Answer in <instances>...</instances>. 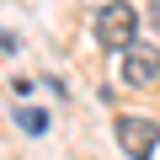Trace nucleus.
Here are the masks:
<instances>
[{
  "label": "nucleus",
  "instance_id": "nucleus-5",
  "mask_svg": "<svg viewBox=\"0 0 160 160\" xmlns=\"http://www.w3.org/2000/svg\"><path fill=\"white\" fill-rule=\"evenodd\" d=\"M144 16H149V27H160V0H149V11H144Z\"/></svg>",
  "mask_w": 160,
  "mask_h": 160
},
{
  "label": "nucleus",
  "instance_id": "nucleus-1",
  "mask_svg": "<svg viewBox=\"0 0 160 160\" xmlns=\"http://www.w3.org/2000/svg\"><path fill=\"white\" fill-rule=\"evenodd\" d=\"M133 38H139V11L128 6V0H107V6L96 11V43L112 48V53H123Z\"/></svg>",
  "mask_w": 160,
  "mask_h": 160
},
{
  "label": "nucleus",
  "instance_id": "nucleus-4",
  "mask_svg": "<svg viewBox=\"0 0 160 160\" xmlns=\"http://www.w3.org/2000/svg\"><path fill=\"white\" fill-rule=\"evenodd\" d=\"M16 123H22L27 133H43V128H48V112H38V107H22V112H16Z\"/></svg>",
  "mask_w": 160,
  "mask_h": 160
},
{
  "label": "nucleus",
  "instance_id": "nucleus-3",
  "mask_svg": "<svg viewBox=\"0 0 160 160\" xmlns=\"http://www.w3.org/2000/svg\"><path fill=\"white\" fill-rule=\"evenodd\" d=\"M123 80H128V86H155V80H160V48L128 43L123 48Z\"/></svg>",
  "mask_w": 160,
  "mask_h": 160
},
{
  "label": "nucleus",
  "instance_id": "nucleus-2",
  "mask_svg": "<svg viewBox=\"0 0 160 160\" xmlns=\"http://www.w3.org/2000/svg\"><path fill=\"white\" fill-rule=\"evenodd\" d=\"M118 144H123L128 160H155L160 123H155V118H118Z\"/></svg>",
  "mask_w": 160,
  "mask_h": 160
}]
</instances>
